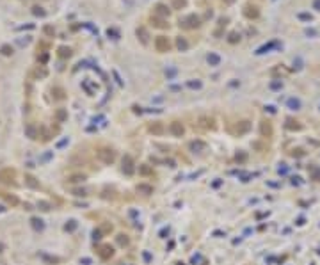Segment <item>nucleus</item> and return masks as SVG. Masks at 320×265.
I'll list each match as a JSON object with an SVG mask.
<instances>
[{
  "mask_svg": "<svg viewBox=\"0 0 320 265\" xmlns=\"http://www.w3.org/2000/svg\"><path fill=\"white\" fill-rule=\"evenodd\" d=\"M313 6H315V9H318V11H320V0H315V4H313Z\"/></svg>",
  "mask_w": 320,
  "mask_h": 265,
  "instance_id": "nucleus-1",
  "label": "nucleus"
}]
</instances>
